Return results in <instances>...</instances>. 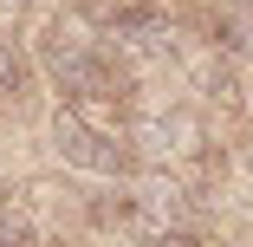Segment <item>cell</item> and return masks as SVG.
I'll list each match as a JSON object with an SVG mask.
<instances>
[{
  "label": "cell",
  "instance_id": "obj_4",
  "mask_svg": "<svg viewBox=\"0 0 253 247\" xmlns=\"http://www.w3.org/2000/svg\"><path fill=\"white\" fill-rule=\"evenodd\" d=\"M247 182H253V150H247Z\"/></svg>",
  "mask_w": 253,
  "mask_h": 247
},
{
  "label": "cell",
  "instance_id": "obj_1",
  "mask_svg": "<svg viewBox=\"0 0 253 247\" xmlns=\"http://www.w3.org/2000/svg\"><path fill=\"white\" fill-rule=\"evenodd\" d=\"M52 150H59V163H72V169H84V176H117V169L130 163L124 137H111V130L84 124L72 104L52 117Z\"/></svg>",
  "mask_w": 253,
  "mask_h": 247
},
{
  "label": "cell",
  "instance_id": "obj_3",
  "mask_svg": "<svg viewBox=\"0 0 253 247\" xmlns=\"http://www.w3.org/2000/svg\"><path fill=\"white\" fill-rule=\"evenodd\" d=\"M20 85V46H13V33H0V91H13Z\"/></svg>",
  "mask_w": 253,
  "mask_h": 247
},
{
  "label": "cell",
  "instance_id": "obj_2",
  "mask_svg": "<svg viewBox=\"0 0 253 247\" xmlns=\"http://www.w3.org/2000/svg\"><path fill=\"white\" fill-rule=\"evenodd\" d=\"M0 247H39V221L26 202H7L0 195Z\"/></svg>",
  "mask_w": 253,
  "mask_h": 247
}]
</instances>
